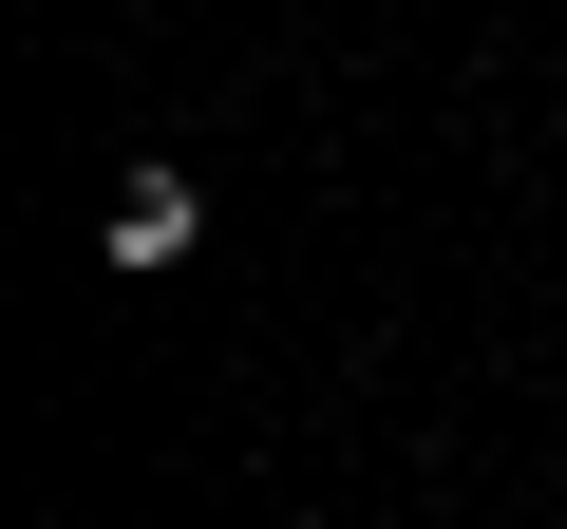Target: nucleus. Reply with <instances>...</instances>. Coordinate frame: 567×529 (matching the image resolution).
<instances>
[{
	"instance_id": "nucleus-1",
	"label": "nucleus",
	"mask_w": 567,
	"mask_h": 529,
	"mask_svg": "<svg viewBox=\"0 0 567 529\" xmlns=\"http://www.w3.org/2000/svg\"><path fill=\"white\" fill-rule=\"evenodd\" d=\"M95 246L133 264V284H171V264L208 246V189H189V170H114V227H95Z\"/></svg>"
}]
</instances>
